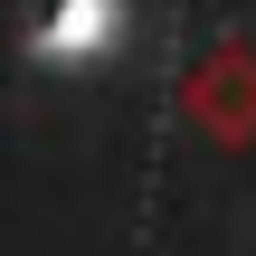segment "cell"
I'll return each instance as SVG.
<instances>
[{
    "label": "cell",
    "mask_w": 256,
    "mask_h": 256,
    "mask_svg": "<svg viewBox=\"0 0 256 256\" xmlns=\"http://www.w3.org/2000/svg\"><path fill=\"white\" fill-rule=\"evenodd\" d=\"M124 38V0H57L38 19V57H95Z\"/></svg>",
    "instance_id": "cell-1"
}]
</instances>
